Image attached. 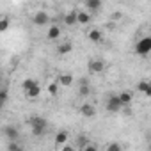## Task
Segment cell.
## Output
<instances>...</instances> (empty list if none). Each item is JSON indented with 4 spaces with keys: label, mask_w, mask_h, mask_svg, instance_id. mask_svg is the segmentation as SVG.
Returning a JSON list of instances; mask_svg holds the SVG:
<instances>
[{
    "label": "cell",
    "mask_w": 151,
    "mask_h": 151,
    "mask_svg": "<svg viewBox=\"0 0 151 151\" xmlns=\"http://www.w3.org/2000/svg\"><path fill=\"white\" fill-rule=\"evenodd\" d=\"M27 123H29V126H30V130H32V133H34L36 137H41V135H45V133H46L48 121H46L45 117L32 116V117H29V119H27Z\"/></svg>",
    "instance_id": "6da1fadb"
},
{
    "label": "cell",
    "mask_w": 151,
    "mask_h": 151,
    "mask_svg": "<svg viewBox=\"0 0 151 151\" xmlns=\"http://www.w3.org/2000/svg\"><path fill=\"white\" fill-rule=\"evenodd\" d=\"M135 53H139V55H147V53H151V37H142V39H139L137 41V45H135Z\"/></svg>",
    "instance_id": "7a4b0ae2"
},
{
    "label": "cell",
    "mask_w": 151,
    "mask_h": 151,
    "mask_svg": "<svg viewBox=\"0 0 151 151\" xmlns=\"http://www.w3.org/2000/svg\"><path fill=\"white\" fill-rule=\"evenodd\" d=\"M105 109H107V112H110V114L119 112V110L123 109V103H121L119 96H110V98L107 100V103H105Z\"/></svg>",
    "instance_id": "3957f363"
},
{
    "label": "cell",
    "mask_w": 151,
    "mask_h": 151,
    "mask_svg": "<svg viewBox=\"0 0 151 151\" xmlns=\"http://www.w3.org/2000/svg\"><path fill=\"white\" fill-rule=\"evenodd\" d=\"M32 22H34V25L43 27V25H46V23L50 22V16H48V13H45V11H37V13L34 14Z\"/></svg>",
    "instance_id": "277c9868"
},
{
    "label": "cell",
    "mask_w": 151,
    "mask_h": 151,
    "mask_svg": "<svg viewBox=\"0 0 151 151\" xmlns=\"http://www.w3.org/2000/svg\"><path fill=\"white\" fill-rule=\"evenodd\" d=\"M87 68H89V71H91V73H101V71L105 69V62H103V60H100V59H91Z\"/></svg>",
    "instance_id": "5b68a950"
},
{
    "label": "cell",
    "mask_w": 151,
    "mask_h": 151,
    "mask_svg": "<svg viewBox=\"0 0 151 151\" xmlns=\"http://www.w3.org/2000/svg\"><path fill=\"white\" fill-rule=\"evenodd\" d=\"M64 23L68 27H73V25H77L78 23V11H69L64 14Z\"/></svg>",
    "instance_id": "8992f818"
},
{
    "label": "cell",
    "mask_w": 151,
    "mask_h": 151,
    "mask_svg": "<svg viewBox=\"0 0 151 151\" xmlns=\"http://www.w3.org/2000/svg\"><path fill=\"white\" fill-rule=\"evenodd\" d=\"M71 52H73V43H71V41L59 43V46H57V53H59V55H68V53H71Z\"/></svg>",
    "instance_id": "52a82bcc"
},
{
    "label": "cell",
    "mask_w": 151,
    "mask_h": 151,
    "mask_svg": "<svg viewBox=\"0 0 151 151\" xmlns=\"http://www.w3.org/2000/svg\"><path fill=\"white\" fill-rule=\"evenodd\" d=\"M80 114H82L84 117H94V116H96V109H94L91 103H84V105L80 107Z\"/></svg>",
    "instance_id": "ba28073f"
},
{
    "label": "cell",
    "mask_w": 151,
    "mask_h": 151,
    "mask_svg": "<svg viewBox=\"0 0 151 151\" xmlns=\"http://www.w3.org/2000/svg\"><path fill=\"white\" fill-rule=\"evenodd\" d=\"M4 133H6V137H7L11 142H16V139L20 137V132H18V128H14V126H6V128H4Z\"/></svg>",
    "instance_id": "9c48e42d"
},
{
    "label": "cell",
    "mask_w": 151,
    "mask_h": 151,
    "mask_svg": "<svg viewBox=\"0 0 151 151\" xmlns=\"http://www.w3.org/2000/svg\"><path fill=\"white\" fill-rule=\"evenodd\" d=\"M87 37H89V41H91V43H101L103 34H101V30H100V29H91V30H89V34H87Z\"/></svg>",
    "instance_id": "30bf717a"
},
{
    "label": "cell",
    "mask_w": 151,
    "mask_h": 151,
    "mask_svg": "<svg viewBox=\"0 0 151 151\" xmlns=\"http://www.w3.org/2000/svg\"><path fill=\"white\" fill-rule=\"evenodd\" d=\"M101 7H103L101 0H87V2H86V9L91 11V13H96V11H100Z\"/></svg>",
    "instance_id": "8fae6325"
},
{
    "label": "cell",
    "mask_w": 151,
    "mask_h": 151,
    "mask_svg": "<svg viewBox=\"0 0 151 151\" xmlns=\"http://www.w3.org/2000/svg\"><path fill=\"white\" fill-rule=\"evenodd\" d=\"M68 139H69V135H68V132H64V130H60V132H57V135H55V146H66V142H68Z\"/></svg>",
    "instance_id": "7c38bea8"
},
{
    "label": "cell",
    "mask_w": 151,
    "mask_h": 151,
    "mask_svg": "<svg viewBox=\"0 0 151 151\" xmlns=\"http://www.w3.org/2000/svg\"><path fill=\"white\" fill-rule=\"evenodd\" d=\"M59 84H60L62 87H69V86L73 84V75H69V73H62L60 77H59Z\"/></svg>",
    "instance_id": "4fadbf2b"
},
{
    "label": "cell",
    "mask_w": 151,
    "mask_h": 151,
    "mask_svg": "<svg viewBox=\"0 0 151 151\" xmlns=\"http://www.w3.org/2000/svg\"><path fill=\"white\" fill-rule=\"evenodd\" d=\"M46 37H48L50 41H55V39H59V37H60V29H59L57 25H52V27L48 29V34H46Z\"/></svg>",
    "instance_id": "5bb4252c"
},
{
    "label": "cell",
    "mask_w": 151,
    "mask_h": 151,
    "mask_svg": "<svg viewBox=\"0 0 151 151\" xmlns=\"http://www.w3.org/2000/svg\"><path fill=\"white\" fill-rule=\"evenodd\" d=\"M37 86V80H34V78H25L23 82H22V87H23V91L27 93V91H30L32 87H36Z\"/></svg>",
    "instance_id": "9a60e30c"
},
{
    "label": "cell",
    "mask_w": 151,
    "mask_h": 151,
    "mask_svg": "<svg viewBox=\"0 0 151 151\" xmlns=\"http://www.w3.org/2000/svg\"><path fill=\"white\" fill-rule=\"evenodd\" d=\"M91 22V14L86 13V11H78V23L80 25H87Z\"/></svg>",
    "instance_id": "2e32d148"
},
{
    "label": "cell",
    "mask_w": 151,
    "mask_h": 151,
    "mask_svg": "<svg viewBox=\"0 0 151 151\" xmlns=\"http://www.w3.org/2000/svg\"><path fill=\"white\" fill-rule=\"evenodd\" d=\"M117 96H119V100H121L123 107L132 103V93H128V91H123V93H121V94H117Z\"/></svg>",
    "instance_id": "e0dca14e"
},
{
    "label": "cell",
    "mask_w": 151,
    "mask_h": 151,
    "mask_svg": "<svg viewBox=\"0 0 151 151\" xmlns=\"http://www.w3.org/2000/svg\"><path fill=\"white\" fill-rule=\"evenodd\" d=\"M39 94H41V86H39V84H37L36 87H32L30 91H27V93H25V96H27V98H37Z\"/></svg>",
    "instance_id": "ac0fdd59"
},
{
    "label": "cell",
    "mask_w": 151,
    "mask_h": 151,
    "mask_svg": "<svg viewBox=\"0 0 151 151\" xmlns=\"http://www.w3.org/2000/svg\"><path fill=\"white\" fill-rule=\"evenodd\" d=\"M78 93H80V96H89V93H91V89H89V84H87L86 80H82V82H80V87H78Z\"/></svg>",
    "instance_id": "d6986e66"
},
{
    "label": "cell",
    "mask_w": 151,
    "mask_h": 151,
    "mask_svg": "<svg viewBox=\"0 0 151 151\" xmlns=\"http://www.w3.org/2000/svg\"><path fill=\"white\" fill-rule=\"evenodd\" d=\"M149 86H151V82H147V80H140V82L137 84V89H139L142 94H146V91H147Z\"/></svg>",
    "instance_id": "ffe728a7"
},
{
    "label": "cell",
    "mask_w": 151,
    "mask_h": 151,
    "mask_svg": "<svg viewBox=\"0 0 151 151\" xmlns=\"http://www.w3.org/2000/svg\"><path fill=\"white\" fill-rule=\"evenodd\" d=\"M107 151H123V147H121L119 142H110V144L107 146Z\"/></svg>",
    "instance_id": "44dd1931"
},
{
    "label": "cell",
    "mask_w": 151,
    "mask_h": 151,
    "mask_svg": "<svg viewBox=\"0 0 151 151\" xmlns=\"http://www.w3.org/2000/svg\"><path fill=\"white\" fill-rule=\"evenodd\" d=\"M7 27H9V18H2V20H0V30H2V32H6L7 30Z\"/></svg>",
    "instance_id": "7402d4cb"
},
{
    "label": "cell",
    "mask_w": 151,
    "mask_h": 151,
    "mask_svg": "<svg viewBox=\"0 0 151 151\" xmlns=\"http://www.w3.org/2000/svg\"><path fill=\"white\" fill-rule=\"evenodd\" d=\"M48 93H50V96H55L57 94V82H52L48 86Z\"/></svg>",
    "instance_id": "603a6c76"
},
{
    "label": "cell",
    "mask_w": 151,
    "mask_h": 151,
    "mask_svg": "<svg viewBox=\"0 0 151 151\" xmlns=\"http://www.w3.org/2000/svg\"><path fill=\"white\" fill-rule=\"evenodd\" d=\"M78 146L84 149V147H87V146H89V140H87V139L82 135V137H78Z\"/></svg>",
    "instance_id": "cb8c5ba5"
},
{
    "label": "cell",
    "mask_w": 151,
    "mask_h": 151,
    "mask_svg": "<svg viewBox=\"0 0 151 151\" xmlns=\"http://www.w3.org/2000/svg\"><path fill=\"white\" fill-rule=\"evenodd\" d=\"M0 101L7 103V87H2V93H0Z\"/></svg>",
    "instance_id": "d4e9b609"
},
{
    "label": "cell",
    "mask_w": 151,
    "mask_h": 151,
    "mask_svg": "<svg viewBox=\"0 0 151 151\" xmlns=\"http://www.w3.org/2000/svg\"><path fill=\"white\" fill-rule=\"evenodd\" d=\"M82 151H98V147H96L94 144H89V146H87V147H84Z\"/></svg>",
    "instance_id": "484cf974"
},
{
    "label": "cell",
    "mask_w": 151,
    "mask_h": 151,
    "mask_svg": "<svg viewBox=\"0 0 151 151\" xmlns=\"http://www.w3.org/2000/svg\"><path fill=\"white\" fill-rule=\"evenodd\" d=\"M62 151H75V149H73V146H69V144H66V146L62 147Z\"/></svg>",
    "instance_id": "4316f807"
},
{
    "label": "cell",
    "mask_w": 151,
    "mask_h": 151,
    "mask_svg": "<svg viewBox=\"0 0 151 151\" xmlns=\"http://www.w3.org/2000/svg\"><path fill=\"white\" fill-rule=\"evenodd\" d=\"M144 96H146V98H151V86L147 87V91H146V94H144Z\"/></svg>",
    "instance_id": "83f0119b"
},
{
    "label": "cell",
    "mask_w": 151,
    "mask_h": 151,
    "mask_svg": "<svg viewBox=\"0 0 151 151\" xmlns=\"http://www.w3.org/2000/svg\"><path fill=\"white\" fill-rule=\"evenodd\" d=\"M112 18H116V20H119V18H121V13H114V14H112Z\"/></svg>",
    "instance_id": "f1b7e54d"
},
{
    "label": "cell",
    "mask_w": 151,
    "mask_h": 151,
    "mask_svg": "<svg viewBox=\"0 0 151 151\" xmlns=\"http://www.w3.org/2000/svg\"><path fill=\"white\" fill-rule=\"evenodd\" d=\"M14 151H25V149H22V147H18V149H14Z\"/></svg>",
    "instance_id": "f546056e"
}]
</instances>
